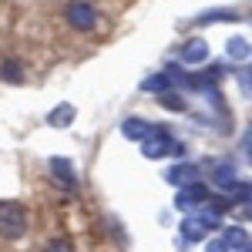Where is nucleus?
<instances>
[{
  "instance_id": "10",
  "label": "nucleus",
  "mask_w": 252,
  "mask_h": 252,
  "mask_svg": "<svg viewBox=\"0 0 252 252\" xmlns=\"http://www.w3.org/2000/svg\"><path fill=\"white\" fill-rule=\"evenodd\" d=\"M222 242H225L229 249H239V252H249V246H252L249 232H246L242 225H229V229L222 232Z\"/></svg>"
},
{
  "instance_id": "22",
  "label": "nucleus",
  "mask_w": 252,
  "mask_h": 252,
  "mask_svg": "<svg viewBox=\"0 0 252 252\" xmlns=\"http://www.w3.org/2000/svg\"><path fill=\"white\" fill-rule=\"evenodd\" d=\"M205 252H229V246H225L222 239H209V242H205Z\"/></svg>"
},
{
  "instance_id": "12",
  "label": "nucleus",
  "mask_w": 252,
  "mask_h": 252,
  "mask_svg": "<svg viewBox=\"0 0 252 252\" xmlns=\"http://www.w3.org/2000/svg\"><path fill=\"white\" fill-rule=\"evenodd\" d=\"M47 125L51 128H67V125H74V104H58V108H51V115H47Z\"/></svg>"
},
{
  "instance_id": "21",
  "label": "nucleus",
  "mask_w": 252,
  "mask_h": 252,
  "mask_svg": "<svg viewBox=\"0 0 252 252\" xmlns=\"http://www.w3.org/2000/svg\"><path fill=\"white\" fill-rule=\"evenodd\" d=\"M239 84L246 88V94L252 97V67H246V71H239Z\"/></svg>"
},
{
  "instance_id": "15",
  "label": "nucleus",
  "mask_w": 252,
  "mask_h": 252,
  "mask_svg": "<svg viewBox=\"0 0 252 252\" xmlns=\"http://www.w3.org/2000/svg\"><path fill=\"white\" fill-rule=\"evenodd\" d=\"M205 232H209V229H205L195 215L182 222V239H185V242H202V239H205Z\"/></svg>"
},
{
  "instance_id": "2",
  "label": "nucleus",
  "mask_w": 252,
  "mask_h": 252,
  "mask_svg": "<svg viewBox=\"0 0 252 252\" xmlns=\"http://www.w3.org/2000/svg\"><path fill=\"white\" fill-rule=\"evenodd\" d=\"M178 152H182V145H178L172 138V131H165V128H155L152 135L141 141V155L152 158V161H161V158L178 155Z\"/></svg>"
},
{
  "instance_id": "13",
  "label": "nucleus",
  "mask_w": 252,
  "mask_h": 252,
  "mask_svg": "<svg viewBox=\"0 0 252 252\" xmlns=\"http://www.w3.org/2000/svg\"><path fill=\"white\" fill-rule=\"evenodd\" d=\"M141 91L145 94H165V91H172V78L161 71V74H152V78L141 81Z\"/></svg>"
},
{
  "instance_id": "7",
  "label": "nucleus",
  "mask_w": 252,
  "mask_h": 252,
  "mask_svg": "<svg viewBox=\"0 0 252 252\" xmlns=\"http://www.w3.org/2000/svg\"><path fill=\"white\" fill-rule=\"evenodd\" d=\"M51 178L61 182L67 192H74V189H78V172H74V165H71L67 158H51Z\"/></svg>"
},
{
  "instance_id": "17",
  "label": "nucleus",
  "mask_w": 252,
  "mask_h": 252,
  "mask_svg": "<svg viewBox=\"0 0 252 252\" xmlns=\"http://www.w3.org/2000/svg\"><path fill=\"white\" fill-rule=\"evenodd\" d=\"M239 14L235 10H205V14H198V24H212V20H235Z\"/></svg>"
},
{
  "instance_id": "20",
  "label": "nucleus",
  "mask_w": 252,
  "mask_h": 252,
  "mask_svg": "<svg viewBox=\"0 0 252 252\" xmlns=\"http://www.w3.org/2000/svg\"><path fill=\"white\" fill-rule=\"evenodd\" d=\"M242 155L252 161V125L246 128V131H242Z\"/></svg>"
},
{
  "instance_id": "11",
  "label": "nucleus",
  "mask_w": 252,
  "mask_h": 252,
  "mask_svg": "<svg viewBox=\"0 0 252 252\" xmlns=\"http://www.w3.org/2000/svg\"><path fill=\"white\" fill-rule=\"evenodd\" d=\"M225 54H229L232 61H239V64H249V61H252V44L246 37H229Z\"/></svg>"
},
{
  "instance_id": "14",
  "label": "nucleus",
  "mask_w": 252,
  "mask_h": 252,
  "mask_svg": "<svg viewBox=\"0 0 252 252\" xmlns=\"http://www.w3.org/2000/svg\"><path fill=\"white\" fill-rule=\"evenodd\" d=\"M0 78L10 81V84H20V81H24V67H20V61L17 58H3V61H0Z\"/></svg>"
},
{
  "instance_id": "5",
  "label": "nucleus",
  "mask_w": 252,
  "mask_h": 252,
  "mask_svg": "<svg viewBox=\"0 0 252 252\" xmlns=\"http://www.w3.org/2000/svg\"><path fill=\"white\" fill-rule=\"evenodd\" d=\"M225 209H229V198H212V195H209V198L195 209V219H198L205 229H212V225H219V222H222Z\"/></svg>"
},
{
  "instance_id": "4",
  "label": "nucleus",
  "mask_w": 252,
  "mask_h": 252,
  "mask_svg": "<svg viewBox=\"0 0 252 252\" xmlns=\"http://www.w3.org/2000/svg\"><path fill=\"white\" fill-rule=\"evenodd\" d=\"M209 195H212V192H209L205 182H189V185H182V192L175 195V205H178L182 212H195Z\"/></svg>"
},
{
  "instance_id": "9",
  "label": "nucleus",
  "mask_w": 252,
  "mask_h": 252,
  "mask_svg": "<svg viewBox=\"0 0 252 252\" xmlns=\"http://www.w3.org/2000/svg\"><path fill=\"white\" fill-rule=\"evenodd\" d=\"M165 178L182 189V185H189V182H198V165H189V161H185V165H175V168L165 172Z\"/></svg>"
},
{
  "instance_id": "16",
  "label": "nucleus",
  "mask_w": 252,
  "mask_h": 252,
  "mask_svg": "<svg viewBox=\"0 0 252 252\" xmlns=\"http://www.w3.org/2000/svg\"><path fill=\"white\" fill-rule=\"evenodd\" d=\"M212 182L219 185V189H232L235 185V168L225 165V161H219V165L212 168Z\"/></svg>"
},
{
  "instance_id": "6",
  "label": "nucleus",
  "mask_w": 252,
  "mask_h": 252,
  "mask_svg": "<svg viewBox=\"0 0 252 252\" xmlns=\"http://www.w3.org/2000/svg\"><path fill=\"white\" fill-rule=\"evenodd\" d=\"M182 64H189V67H202L205 61H209V44L202 37H192V40H185V47H182Z\"/></svg>"
},
{
  "instance_id": "8",
  "label": "nucleus",
  "mask_w": 252,
  "mask_h": 252,
  "mask_svg": "<svg viewBox=\"0 0 252 252\" xmlns=\"http://www.w3.org/2000/svg\"><path fill=\"white\" fill-rule=\"evenodd\" d=\"M152 131H155V128H152L148 121H141V118H125V121H121V135L128 138V141H138V145L152 135Z\"/></svg>"
},
{
  "instance_id": "23",
  "label": "nucleus",
  "mask_w": 252,
  "mask_h": 252,
  "mask_svg": "<svg viewBox=\"0 0 252 252\" xmlns=\"http://www.w3.org/2000/svg\"><path fill=\"white\" fill-rule=\"evenodd\" d=\"M246 215H249V219H252V205H246Z\"/></svg>"
},
{
  "instance_id": "3",
  "label": "nucleus",
  "mask_w": 252,
  "mask_h": 252,
  "mask_svg": "<svg viewBox=\"0 0 252 252\" xmlns=\"http://www.w3.org/2000/svg\"><path fill=\"white\" fill-rule=\"evenodd\" d=\"M64 17H67V24H71L74 31H84V34L97 27V14H94V7H91L88 0H71L67 10H64Z\"/></svg>"
},
{
  "instance_id": "19",
  "label": "nucleus",
  "mask_w": 252,
  "mask_h": 252,
  "mask_svg": "<svg viewBox=\"0 0 252 252\" xmlns=\"http://www.w3.org/2000/svg\"><path fill=\"white\" fill-rule=\"evenodd\" d=\"M44 252H78V249L71 246V239H51V242L44 246Z\"/></svg>"
},
{
  "instance_id": "1",
  "label": "nucleus",
  "mask_w": 252,
  "mask_h": 252,
  "mask_svg": "<svg viewBox=\"0 0 252 252\" xmlns=\"http://www.w3.org/2000/svg\"><path fill=\"white\" fill-rule=\"evenodd\" d=\"M27 209L20 202H0V235L3 239H20L27 232Z\"/></svg>"
},
{
  "instance_id": "18",
  "label": "nucleus",
  "mask_w": 252,
  "mask_h": 252,
  "mask_svg": "<svg viewBox=\"0 0 252 252\" xmlns=\"http://www.w3.org/2000/svg\"><path fill=\"white\" fill-rule=\"evenodd\" d=\"M158 101H161L165 108H172V111H185V104H182V97L175 94V91H165V94H158Z\"/></svg>"
}]
</instances>
